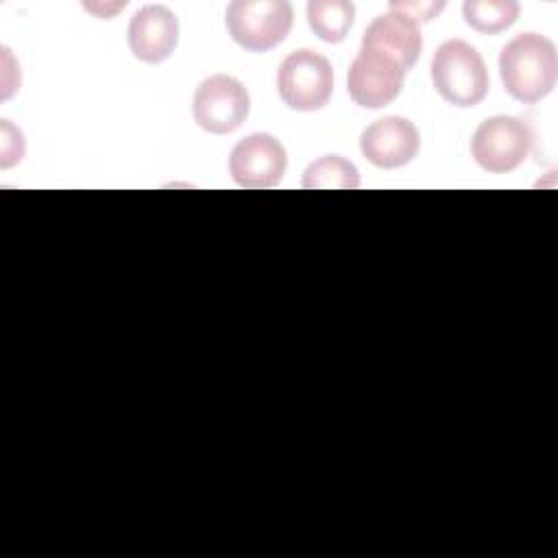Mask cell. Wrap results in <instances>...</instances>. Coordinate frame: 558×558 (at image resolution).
<instances>
[{"label": "cell", "instance_id": "cell-10", "mask_svg": "<svg viewBox=\"0 0 558 558\" xmlns=\"http://www.w3.org/2000/svg\"><path fill=\"white\" fill-rule=\"evenodd\" d=\"M179 41V20L163 4L142 7L129 22V48L146 63L166 61Z\"/></svg>", "mask_w": 558, "mask_h": 558}, {"label": "cell", "instance_id": "cell-4", "mask_svg": "<svg viewBox=\"0 0 558 558\" xmlns=\"http://www.w3.org/2000/svg\"><path fill=\"white\" fill-rule=\"evenodd\" d=\"M277 89L290 109H323L333 92V70L329 59L310 48L290 52L277 70Z\"/></svg>", "mask_w": 558, "mask_h": 558}, {"label": "cell", "instance_id": "cell-14", "mask_svg": "<svg viewBox=\"0 0 558 558\" xmlns=\"http://www.w3.org/2000/svg\"><path fill=\"white\" fill-rule=\"evenodd\" d=\"M519 9L521 7L514 0H466L462 4V15L473 31L497 35L517 22Z\"/></svg>", "mask_w": 558, "mask_h": 558}, {"label": "cell", "instance_id": "cell-15", "mask_svg": "<svg viewBox=\"0 0 558 558\" xmlns=\"http://www.w3.org/2000/svg\"><path fill=\"white\" fill-rule=\"evenodd\" d=\"M445 2H390V9L403 11L412 15L416 22H429L438 11H442Z\"/></svg>", "mask_w": 558, "mask_h": 558}, {"label": "cell", "instance_id": "cell-11", "mask_svg": "<svg viewBox=\"0 0 558 558\" xmlns=\"http://www.w3.org/2000/svg\"><path fill=\"white\" fill-rule=\"evenodd\" d=\"M362 46L377 48L392 59H397L403 70H412L416 63L421 50H423V37L418 22L397 9H390L384 15H377L362 35Z\"/></svg>", "mask_w": 558, "mask_h": 558}, {"label": "cell", "instance_id": "cell-1", "mask_svg": "<svg viewBox=\"0 0 558 558\" xmlns=\"http://www.w3.org/2000/svg\"><path fill=\"white\" fill-rule=\"evenodd\" d=\"M499 76L512 98L525 105L543 100L558 78L554 41L538 33L517 35L499 52Z\"/></svg>", "mask_w": 558, "mask_h": 558}, {"label": "cell", "instance_id": "cell-8", "mask_svg": "<svg viewBox=\"0 0 558 558\" xmlns=\"http://www.w3.org/2000/svg\"><path fill=\"white\" fill-rule=\"evenodd\" d=\"M288 155L270 133H251L240 140L229 155V174L240 187L264 190L281 181Z\"/></svg>", "mask_w": 558, "mask_h": 558}, {"label": "cell", "instance_id": "cell-12", "mask_svg": "<svg viewBox=\"0 0 558 558\" xmlns=\"http://www.w3.org/2000/svg\"><path fill=\"white\" fill-rule=\"evenodd\" d=\"M355 4L349 0H310L307 24L323 41L338 44L353 26Z\"/></svg>", "mask_w": 558, "mask_h": 558}, {"label": "cell", "instance_id": "cell-13", "mask_svg": "<svg viewBox=\"0 0 558 558\" xmlns=\"http://www.w3.org/2000/svg\"><path fill=\"white\" fill-rule=\"evenodd\" d=\"M305 190H355L360 187L357 168L340 155H325L303 172Z\"/></svg>", "mask_w": 558, "mask_h": 558}, {"label": "cell", "instance_id": "cell-7", "mask_svg": "<svg viewBox=\"0 0 558 558\" xmlns=\"http://www.w3.org/2000/svg\"><path fill=\"white\" fill-rule=\"evenodd\" d=\"M251 109V98L246 87L229 76V74H214L205 78L192 100V113L201 129L214 135H225L246 120Z\"/></svg>", "mask_w": 558, "mask_h": 558}, {"label": "cell", "instance_id": "cell-2", "mask_svg": "<svg viewBox=\"0 0 558 558\" xmlns=\"http://www.w3.org/2000/svg\"><path fill=\"white\" fill-rule=\"evenodd\" d=\"M432 83L442 100L475 107L488 94V72L482 54L462 39L440 44L432 57Z\"/></svg>", "mask_w": 558, "mask_h": 558}, {"label": "cell", "instance_id": "cell-5", "mask_svg": "<svg viewBox=\"0 0 558 558\" xmlns=\"http://www.w3.org/2000/svg\"><path fill=\"white\" fill-rule=\"evenodd\" d=\"M532 129L514 116L486 118L473 133L471 155L480 168L504 174L519 168L532 150Z\"/></svg>", "mask_w": 558, "mask_h": 558}, {"label": "cell", "instance_id": "cell-9", "mask_svg": "<svg viewBox=\"0 0 558 558\" xmlns=\"http://www.w3.org/2000/svg\"><path fill=\"white\" fill-rule=\"evenodd\" d=\"M421 146L416 126L401 116H386L368 124L360 137V150L377 168H401L410 163Z\"/></svg>", "mask_w": 558, "mask_h": 558}, {"label": "cell", "instance_id": "cell-3", "mask_svg": "<svg viewBox=\"0 0 558 558\" xmlns=\"http://www.w3.org/2000/svg\"><path fill=\"white\" fill-rule=\"evenodd\" d=\"M292 4L288 0H233L225 24L231 39L251 52L279 46L292 28Z\"/></svg>", "mask_w": 558, "mask_h": 558}, {"label": "cell", "instance_id": "cell-6", "mask_svg": "<svg viewBox=\"0 0 558 558\" xmlns=\"http://www.w3.org/2000/svg\"><path fill=\"white\" fill-rule=\"evenodd\" d=\"M405 70L390 54L360 46L357 57L349 65L347 89L355 105L366 109H381L390 105L403 89Z\"/></svg>", "mask_w": 558, "mask_h": 558}]
</instances>
